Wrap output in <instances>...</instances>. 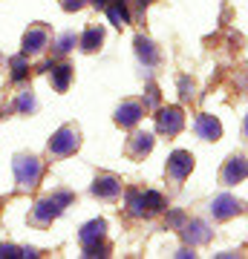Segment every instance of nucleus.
<instances>
[{
  "instance_id": "7",
  "label": "nucleus",
  "mask_w": 248,
  "mask_h": 259,
  "mask_svg": "<svg viewBox=\"0 0 248 259\" xmlns=\"http://www.w3.org/2000/svg\"><path fill=\"white\" fill-rule=\"evenodd\" d=\"M191 170H193V156L188 150L170 153V158H167V176L173 179V182H185V179L191 176Z\"/></svg>"
},
{
  "instance_id": "9",
  "label": "nucleus",
  "mask_w": 248,
  "mask_h": 259,
  "mask_svg": "<svg viewBox=\"0 0 248 259\" xmlns=\"http://www.w3.org/2000/svg\"><path fill=\"white\" fill-rule=\"evenodd\" d=\"M141 115H145V107L138 101H124L116 110V124L119 127H136L138 121H141Z\"/></svg>"
},
{
  "instance_id": "10",
  "label": "nucleus",
  "mask_w": 248,
  "mask_h": 259,
  "mask_svg": "<svg viewBox=\"0 0 248 259\" xmlns=\"http://www.w3.org/2000/svg\"><path fill=\"white\" fill-rule=\"evenodd\" d=\"M242 210V204L234 199V196H217L211 202V213H214V219H231V216H237V213Z\"/></svg>"
},
{
  "instance_id": "3",
  "label": "nucleus",
  "mask_w": 248,
  "mask_h": 259,
  "mask_svg": "<svg viewBox=\"0 0 248 259\" xmlns=\"http://www.w3.org/2000/svg\"><path fill=\"white\" fill-rule=\"evenodd\" d=\"M165 207V199L156 190H130L127 193V210L133 216H153Z\"/></svg>"
},
{
  "instance_id": "15",
  "label": "nucleus",
  "mask_w": 248,
  "mask_h": 259,
  "mask_svg": "<svg viewBox=\"0 0 248 259\" xmlns=\"http://www.w3.org/2000/svg\"><path fill=\"white\" fill-rule=\"evenodd\" d=\"M150 150H153V136H150V133H136L127 144L130 158H145Z\"/></svg>"
},
{
  "instance_id": "11",
  "label": "nucleus",
  "mask_w": 248,
  "mask_h": 259,
  "mask_svg": "<svg viewBox=\"0 0 248 259\" xmlns=\"http://www.w3.org/2000/svg\"><path fill=\"white\" fill-rule=\"evenodd\" d=\"M248 167H245V158L242 156H234L225 161V167H222V185H239L242 179H245Z\"/></svg>"
},
{
  "instance_id": "22",
  "label": "nucleus",
  "mask_w": 248,
  "mask_h": 259,
  "mask_svg": "<svg viewBox=\"0 0 248 259\" xmlns=\"http://www.w3.org/2000/svg\"><path fill=\"white\" fill-rule=\"evenodd\" d=\"M0 256L15 259V256H23V250H20L18 245H0Z\"/></svg>"
},
{
  "instance_id": "20",
  "label": "nucleus",
  "mask_w": 248,
  "mask_h": 259,
  "mask_svg": "<svg viewBox=\"0 0 248 259\" xmlns=\"http://www.w3.org/2000/svg\"><path fill=\"white\" fill-rule=\"evenodd\" d=\"M12 78H15V81H23V78H26V58L23 55L12 58Z\"/></svg>"
},
{
  "instance_id": "23",
  "label": "nucleus",
  "mask_w": 248,
  "mask_h": 259,
  "mask_svg": "<svg viewBox=\"0 0 248 259\" xmlns=\"http://www.w3.org/2000/svg\"><path fill=\"white\" fill-rule=\"evenodd\" d=\"M18 110L20 112H26V110H35V98H32V95H20V101H18Z\"/></svg>"
},
{
  "instance_id": "13",
  "label": "nucleus",
  "mask_w": 248,
  "mask_h": 259,
  "mask_svg": "<svg viewBox=\"0 0 248 259\" xmlns=\"http://www.w3.org/2000/svg\"><path fill=\"white\" fill-rule=\"evenodd\" d=\"M193 127H196V133H199V139H205V141H217L222 136V124L214 118V115H208V112L199 115Z\"/></svg>"
},
{
  "instance_id": "12",
  "label": "nucleus",
  "mask_w": 248,
  "mask_h": 259,
  "mask_svg": "<svg viewBox=\"0 0 248 259\" xmlns=\"http://www.w3.org/2000/svg\"><path fill=\"white\" fill-rule=\"evenodd\" d=\"M121 193V182L116 176H98L92 182V196L98 199H116Z\"/></svg>"
},
{
  "instance_id": "17",
  "label": "nucleus",
  "mask_w": 248,
  "mask_h": 259,
  "mask_svg": "<svg viewBox=\"0 0 248 259\" xmlns=\"http://www.w3.org/2000/svg\"><path fill=\"white\" fill-rule=\"evenodd\" d=\"M49 69H52V87H55L58 93H66L69 78H73V66L69 64H58V66H49Z\"/></svg>"
},
{
  "instance_id": "6",
  "label": "nucleus",
  "mask_w": 248,
  "mask_h": 259,
  "mask_svg": "<svg viewBox=\"0 0 248 259\" xmlns=\"http://www.w3.org/2000/svg\"><path fill=\"white\" fill-rule=\"evenodd\" d=\"M185 127V115L179 107H162L156 115V130L162 136H179Z\"/></svg>"
},
{
  "instance_id": "1",
  "label": "nucleus",
  "mask_w": 248,
  "mask_h": 259,
  "mask_svg": "<svg viewBox=\"0 0 248 259\" xmlns=\"http://www.w3.org/2000/svg\"><path fill=\"white\" fill-rule=\"evenodd\" d=\"M104 233H107V222L104 219H92L81 228L78 239H81L84 256H107V245H104Z\"/></svg>"
},
{
  "instance_id": "8",
  "label": "nucleus",
  "mask_w": 248,
  "mask_h": 259,
  "mask_svg": "<svg viewBox=\"0 0 248 259\" xmlns=\"http://www.w3.org/2000/svg\"><path fill=\"white\" fill-rule=\"evenodd\" d=\"M49 47V29L46 26H29L23 35V55H41Z\"/></svg>"
},
{
  "instance_id": "4",
  "label": "nucleus",
  "mask_w": 248,
  "mask_h": 259,
  "mask_svg": "<svg viewBox=\"0 0 248 259\" xmlns=\"http://www.w3.org/2000/svg\"><path fill=\"white\" fill-rule=\"evenodd\" d=\"M78 147H81V130L73 127V124H64V127L58 130L52 139H49V153H52V156H58V158L73 156Z\"/></svg>"
},
{
  "instance_id": "14",
  "label": "nucleus",
  "mask_w": 248,
  "mask_h": 259,
  "mask_svg": "<svg viewBox=\"0 0 248 259\" xmlns=\"http://www.w3.org/2000/svg\"><path fill=\"white\" fill-rule=\"evenodd\" d=\"M182 236H185V242H191V245H205V242L211 239V231H208V225H205V222L193 219V222L185 225Z\"/></svg>"
},
{
  "instance_id": "5",
  "label": "nucleus",
  "mask_w": 248,
  "mask_h": 259,
  "mask_svg": "<svg viewBox=\"0 0 248 259\" xmlns=\"http://www.w3.org/2000/svg\"><path fill=\"white\" fill-rule=\"evenodd\" d=\"M12 167H15V179H18V185L23 190H32L41 182V173H44V167L35 156H18L12 161Z\"/></svg>"
},
{
  "instance_id": "16",
  "label": "nucleus",
  "mask_w": 248,
  "mask_h": 259,
  "mask_svg": "<svg viewBox=\"0 0 248 259\" xmlns=\"http://www.w3.org/2000/svg\"><path fill=\"white\" fill-rule=\"evenodd\" d=\"M136 55H138V61L147 64V66H153L159 61L156 47H153V40H147V37H136Z\"/></svg>"
},
{
  "instance_id": "24",
  "label": "nucleus",
  "mask_w": 248,
  "mask_h": 259,
  "mask_svg": "<svg viewBox=\"0 0 248 259\" xmlns=\"http://www.w3.org/2000/svg\"><path fill=\"white\" fill-rule=\"evenodd\" d=\"M84 3H87V0H61V9H64V12H75V9H81Z\"/></svg>"
},
{
  "instance_id": "19",
  "label": "nucleus",
  "mask_w": 248,
  "mask_h": 259,
  "mask_svg": "<svg viewBox=\"0 0 248 259\" xmlns=\"http://www.w3.org/2000/svg\"><path fill=\"white\" fill-rule=\"evenodd\" d=\"M104 12L110 15V20L116 23V26H124L130 20V15H127V9H124V0H110L107 6H104Z\"/></svg>"
},
{
  "instance_id": "18",
  "label": "nucleus",
  "mask_w": 248,
  "mask_h": 259,
  "mask_svg": "<svg viewBox=\"0 0 248 259\" xmlns=\"http://www.w3.org/2000/svg\"><path fill=\"white\" fill-rule=\"evenodd\" d=\"M101 40H104L101 26H90V29H87V32L81 35V40H78V44H81L84 52H95V49L101 47Z\"/></svg>"
},
{
  "instance_id": "21",
  "label": "nucleus",
  "mask_w": 248,
  "mask_h": 259,
  "mask_svg": "<svg viewBox=\"0 0 248 259\" xmlns=\"http://www.w3.org/2000/svg\"><path fill=\"white\" fill-rule=\"evenodd\" d=\"M75 44H78V37H75V32H66L64 37H61V40H58V52H69V49L75 47Z\"/></svg>"
},
{
  "instance_id": "2",
  "label": "nucleus",
  "mask_w": 248,
  "mask_h": 259,
  "mask_svg": "<svg viewBox=\"0 0 248 259\" xmlns=\"http://www.w3.org/2000/svg\"><path fill=\"white\" fill-rule=\"evenodd\" d=\"M66 204H73V193H55V196H46L35 204L32 210V222L35 225H49L52 219H58L64 213Z\"/></svg>"
}]
</instances>
